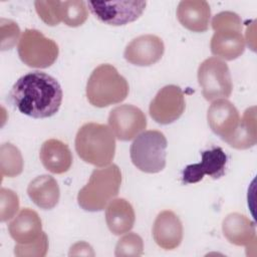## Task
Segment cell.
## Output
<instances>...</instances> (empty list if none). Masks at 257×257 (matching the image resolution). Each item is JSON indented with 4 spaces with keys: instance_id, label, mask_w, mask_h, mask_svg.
<instances>
[{
    "instance_id": "cell-17",
    "label": "cell",
    "mask_w": 257,
    "mask_h": 257,
    "mask_svg": "<svg viewBox=\"0 0 257 257\" xmlns=\"http://www.w3.org/2000/svg\"><path fill=\"white\" fill-rule=\"evenodd\" d=\"M8 231L18 244L34 242L42 234L41 219L34 210L24 208L9 223Z\"/></svg>"
},
{
    "instance_id": "cell-23",
    "label": "cell",
    "mask_w": 257,
    "mask_h": 257,
    "mask_svg": "<svg viewBox=\"0 0 257 257\" xmlns=\"http://www.w3.org/2000/svg\"><path fill=\"white\" fill-rule=\"evenodd\" d=\"M0 169L2 177L13 178L23 171V159L20 151L10 143H4L0 148Z\"/></svg>"
},
{
    "instance_id": "cell-11",
    "label": "cell",
    "mask_w": 257,
    "mask_h": 257,
    "mask_svg": "<svg viewBox=\"0 0 257 257\" xmlns=\"http://www.w3.org/2000/svg\"><path fill=\"white\" fill-rule=\"evenodd\" d=\"M207 119L210 128L224 142L228 143L240 123V115L236 106L225 98L217 99L208 108Z\"/></svg>"
},
{
    "instance_id": "cell-14",
    "label": "cell",
    "mask_w": 257,
    "mask_h": 257,
    "mask_svg": "<svg viewBox=\"0 0 257 257\" xmlns=\"http://www.w3.org/2000/svg\"><path fill=\"white\" fill-rule=\"evenodd\" d=\"M153 237L165 250L177 248L183 239V225L180 218L173 211L161 212L154 222Z\"/></svg>"
},
{
    "instance_id": "cell-9",
    "label": "cell",
    "mask_w": 257,
    "mask_h": 257,
    "mask_svg": "<svg viewBox=\"0 0 257 257\" xmlns=\"http://www.w3.org/2000/svg\"><path fill=\"white\" fill-rule=\"evenodd\" d=\"M186 107L182 89L174 84L161 88L150 103L151 117L158 123L169 124L177 120Z\"/></svg>"
},
{
    "instance_id": "cell-21",
    "label": "cell",
    "mask_w": 257,
    "mask_h": 257,
    "mask_svg": "<svg viewBox=\"0 0 257 257\" xmlns=\"http://www.w3.org/2000/svg\"><path fill=\"white\" fill-rule=\"evenodd\" d=\"M27 194L36 206L44 210L54 208L60 197L56 180L48 175H42L32 180L27 187Z\"/></svg>"
},
{
    "instance_id": "cell-12",
    "label": "cell",
    "mask_w": 257,
    "mask_h": 257,
    "mask_svg": "<svg viewBox=\"0 0 257 257\" xmlns=\"http://www.w3.org/2000/svg\"><path fill=\"white\" fill-rule=\"evenodd\" d=\"M227 156L220 147L207 150L202 153L200 163L188 165L182 173V181L185 184H194L201 181L205 175L213 179H220L225 174Z\"/></svg>"
},
{
    "instance_id": "cell-20",
    "label": "cell",
    "mask_w": 257,
    "mask_h": 257,
    "mask_svg": "<svg viewBox=\"0 0 257 257\" xmlns=\"http://www.w3.org/2000/svg\"><path fill=\"white\" fill-rule=\"evenodd\" d=\"M135 219L134 208L125 199H113L106 206V225L114 235H122L130 232L134 227Z\"/></svg>"
},
{
    "instance_id": "cell-6",
    "label": "cell",
    "mask_w": 257,
    "mask_h": 257,
    "mask_svg": "<svg viewBox=\"0 0 257 257\" xmlns=\"http://www.w3.org/2000/svg\"><path fill=\"white\" fill-rule=\"evenodd\" d=\"M59 48L56 42L36 29H26L18 44V55L29 67L47 68L57 59Z\"/></svg>"
},
{
    "instance_id": "cell-19",
    "label": "cell",
    "mask_w": 257,
    "mask_h": 257,
    "mask_svg": "<svg viewBox=\"0 0 257 257\" xmlns=\"http://www.w3.org/2000/svg\"><path fill=\"white\" fill-rule=\"evenodd\" d=\"M222 231L225 238L236 246H249L256 240L254 223L245 215L231 213L225 217L222 223Z\"/></svg>"
},
{
    "instance_id": "cell-26",
    "label": "cell",
    "mask_w": 257,
    "mask_h": 257,
    "mask_svg": "<svg viewBox=\"0 0 257 257\" xmlns=\"http://www.w3.org/2000/svg\"><path fill=\"white\" fill-rule=\"evenodd\" d=\"M144 252V242L137 233H127L116 243L115 256H141Z\"/></svg>"
},
{
    "instance_id": "cell-29",
    "label": "cell",
    "mask_w": 257,
    "mask_h": 257,
    "mask_svg": "<svg viewBox=\"0 0 257 257\" xmlns=\"http://www.w3.org/2000/svg\"><path fill=\"white\" fill-rule=\"evenodd\" d=\"M1 50L11 49L17 42L20 35V29L16 22L1 18Z\"/></svg>"
},
{
    "instance_id": "cell-25",
    "label": "cell",
    "mask_w": 257,
    "mask_h": 257,
    "mask_svg": "<svg viewBox=\"0 0 257 257\" xmlns=\"http://www.w3.org/2000/svg\"><path fill=\"white\" fill-rule=\"evenodd\" d=\"M34 5L37 14L47 25L55 26L62 21L61 1H35Z\"/></svg>"
},
{
    "instance_id": "cell-1",
    "label": "cell",
    "mask_w": 257,
    "mask_h": 257,
    "mask_svg": "<svg viewBox=\"0 0 257 257\" xmlns=\"http://www.w3.org/2000/svg\"><path fill=\"white\" fill-rule=\"evenodd\" d=\"M62 89L51 75L41 72H28L21 76L11 88L10 100L21 113L34 118L54 115L62 102Z\"/></svg>"
},
{
    "instance_id": "cell-24",
    "label": "cell",
    "mask_w": 257,
    "mask_h": 257,
    "mask_svg": "<svg viewBox=\"0 0 257 257\" xmlns=\"http://www.w3.org/2000/svg\"><path fill=\"white\" fill-rule=\"evenodd\" d=\"M88 17L87 4L81 0L62 2V21L70 27L82 25Z\"/></svg>"
},
{
    "instance_id": "cell-22",
    "label": "cell",
    "mask_w": 257,
    "mask_h": 257,
    "mask_svg": "<svg viewBox=\"0 0 257 257\" xmlns=\"http://www.w3.org/2000/svg\"><path fill=\"white\" fill-rule=\"evenodd\" d=\"M256 107L251 106L244 111L237 131L227 144L237 150H246L256 145Z\"/></svg>"
},
{
    "instance_id": "cell-4",
    "label": "cell",
    "mask_w": 257,
    "mask_h": 257,
    "mask_svg": "<svg viewBox=\"0 0 257 257\" xmlns=\"http://www.w3.org/2000/svg\"><path fill=\"white\" fill-rule=\"evenodd\" d=\"M128 89L126 79L114 66L105 63L91 72L86 83V97L93 106L106 107L123 101Z\"/></svg>"
},
{
    "instance_id": "cell-15",
    "label": "cell",
    "mask_w": 257,
    "mask_h": 257,
    "mask_svg": "<svg viewBox=\"0 0 257 257\" xmlns=\"http://www.w3.org/2000/svg\"><path fill=\"white\" fill-rule=\"evenodd\" d=\"M211 52L225 60H234L245 50V39L241 29L220 28L215 30L210 43Z\"/></svg>"
},
{
    "instance_id": "cell-8",
    "label": "cell",
    "mask_w": 257,
    "mask_h": 257,
    "mask_svg": "<svg viewBox=\"0 0 257 257\" xmlns=\"http://www.w3.org/2000/svg\"><path fill=\"white\" fill-rule=\"evenodd\" d=\"M88 9L101 22L121 26L134 22L145 11L146 1H88Z\"/></svg>"
},
{
    "instance_id": "cell-27",
    "label": "cell",
    "mask_w": 257,
    "mask_h": 257,
    "mask_svg": "<svg viewBox=\"0 0 257 257\" xmlns=\"http://www.w3.org/2000/svg\"><path fill=\"white\" fill-rule=\"evenodd\" d=\"M48 250V237L42 232L40 237L34 242L28 244H17L14 248V254L18 257H43Z\"/></svg>"
},
{
    "instance_id": "cell-30",
    "label": "cell",
    "mask_w": 257,
    "mask_h": 257,
    "mask_svg": "<svg viewBox=\"0 0 257 257\" xmlns=\"http://www.w3.org/2000/svg\"><path fill=\"white\" fill-rule=\"evenodd\" d=\"M211 24L214 31L220 28H236L242 30V20L240 16L231 11H223L216 14Z\"/></svg>"
},
{
    "instance_id": "cell-10",
    "label": "cell",
    "mask_w": 257,
    "mask_h": 257,
    "mask_svg": "<svg viewBox=\"0 0 257 257\" xmlns=\"http://www.w3.org/2000/svg\"><path fill=\"white\" fill-rule=\"evenodd\" d=\"M108 125L119 141H131L146 128L147 118L139 107L121 104L110 110Z\"/></svg>"
},
{
    "instance_id": "cell-7",
    "label": "cell",
    "mask_w": 257,
    "mask_h": 257,
    "mask_svg": "<svg viewBox=\"0 0 257 257\" xmlns=\"http://www.w3.org/2000/svg\"><path fill=\"white\" fill-rule=\"evenodd\" d=\"M198 81L202 94L208 101L227 98L231 95L233 84L229 67L225 61L217 57H209L200 64Z\"/></svg>"
},
{
    "instance_id": "cell-18",
    "label": "cell",
    "mask_w": 257,
    "mask_h": 257,
    "mask_svg": "<svg viewBox=\"0 0 257 257\" xmlns=\"http://www.w3.org/2000/svg\"><path fill=\"white\" fill-rule=\"evenodd\" d=\"M39 158L43 167L52 174H63L72 165V155L68 146L56 139L47 140L42 144Z\"/></svg>"
},
{
    "instance_id": "cell-16",
    "label": "cell",
    "mask_w": 257,
    "mask_h": 257,
    "mask_svg": "<svg viewBox=\"0 0 257 257\" xmlns=\"http://www.w3.org/2000/svg\"><path fill=\"white\" fill-rule=\"evenodd\" d=\"M211 9L204 0L181 1L177 8V18L187 29L193 32H205L209 28Z\"/></svg>"
},
{
    "instance_id": "cell-2",
    "label": "cell",
    "mask_w": 257,
    "mask_h": 257,
    "mask_svg": "<svg viewBox=\"0 0 257 257\" xmlns=\"http://www.w3.org/2000/svg\"><path fill=\"white\" fill-rule=\"evenodd\" d=\"M74 144L78 157L95 167H105L114 158V135L105 124L84 123L78 130Z\"/></svg>"
},
{
    "instance_id": "cell-28",
    "label": "cell",
    "mask_w": 257,
    "mask_h": 257,
    "mask_svg": "<svg viewBox=\"0 0 257 257\" xmlns=\"http://www.w3.org/2000/svg\"><path fill=\"white\" fill-rule=\"evenodd\" d=\"M19 209V199L15 192L2 188L0 190V220L6 222L13 218Z\"/></svg>"
},
{
    "instance_id": "cell-5",
    "label": "cell",
    "mask_w": 257,
    "mask_h": 257,
    "mask_svg": "<svg viewBox=\"0 0 257 257\" xmlns=\"http://www.w3.org/2000/svg\"><path fill=\"white\" fill-rule=\"evenodd\" d=\"M167 139L156 130L140 134L131 145L130 155L133 164L142 172L155 174L166 166Z\"/></svg>"
},
{
    "instance_id": "cell-3",
    "label": "cell",
    "mask_w": 257,
    "mask_h": 257,
    "mask_svg": "<svg viewBox=\"0 0 257 257\" xmlns=\"http://www.w3.org/2000/svg\"><path fill=\"white\" fill-rule=\"evenodd\" d=\"M120 184L121 173L116 165L95 169L87 184L78 192L77 203L85 211H101L117 196Z\"/></svg>"
},
{
    "instance_id": "cell-13",
    "label": "cell",
    "mask_w": 257,
    "mask_h": 257,
    "mask_svg": "<svg viewBox=\"0 0 257 257\" xmlns=\"http://www.w3.org/2000/svg\"><path fill=\"white\" fill-rule=\"evenodd\" d=\"M164 51L165 45L159 36L145 34L133 39L126 45L123 56L134 65L150 66L162 58Z\"/></svg>"
}]
</instances>
